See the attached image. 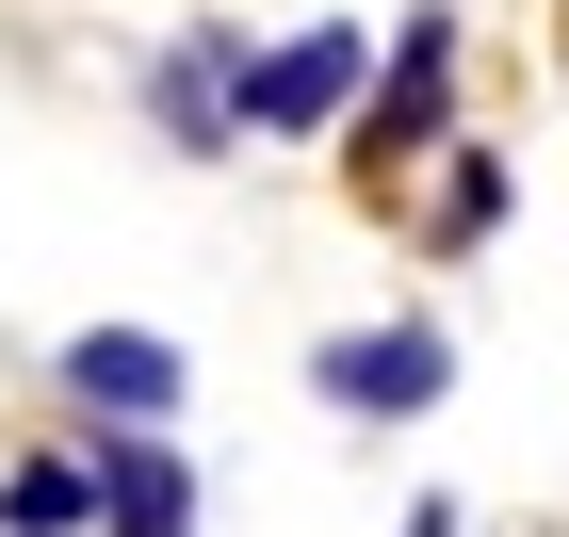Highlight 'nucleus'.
<instances>
[{
    "instance_id": "nucleus-3",
    "label": "nucleus",
    "mask_w": 569,
    "mask_h": 537,
    "mask_svg": "<svg viewBox=\"0 0 569 537\" xmlns=\"http://www.w3.org/2000/svg\"><path fill=\"white\" fill-rule=\"evenodd\" d=\"M309 391L342 407V424H423V407L456 391V342H439L423 310H391V326H342V342L309 358Z\"/></svg>"
},
{
    "instance_id": "nucleus-6",
    "label": "nucleus",
    "mask_w": 569,
    "mask_h": 537,
    "mask_svg": "<svg viewBox=\"0 0 569 537\" xmlns=\"http://www.w3.org/2000/svg\"><path fill=\"white\" fill-rule=\"evenodd\" d=\"M98 537H196V456L179 440H98Z\"/></svg>"
},
{
    "instance_id": "nucleus-1",
    "label": "nucleus",
    "mask_w": 569,
    "mask_h": 537,
    "mask_svg": "<svg viewBox=\"0 0 569 537\" xmlns=\"http://www.w3.org/2000/svg\"><path fill=\"white\" fill-rule=\"evenodd\" d=\"M358 98H375V33H358V17L244 49V147H309V131H342Z\"/></svg>"
},
{
    "instance_id": "nucleus-5",
    "label": "nucleus",
    "mask_w": 569,
    "mask_h": 537,
    "mask_svg": "<svg viewBox=\"0 0 569 537\" xmlns=\"http://www.w3.org/2000/svg\"><path fill=\"white\" fill-rule=\"evenodd\" d=\"M147 115H163L179 163H228V147H244V33H179L163 66H147Z\"/></svg>"
},
{
    "instance_id": "nucleus-9",
    "label": "nucleus",
    "mask_w": 569,
    "mask_h": 537,
    "mask_svg": "<svg viewBox=\"0 0 569 537\" xmlns=\"http://www.w3.org/2000/svg\"><path fill=\"white\" fill-rule=\"evenodd\" d=\"M407 537H456V505H407Z\"/></svg>"
},
{
    "instance_id": "nucleus-8",
    "label": "nucleus",
    "mask_w": 569,
    "mask_h": 537,
    "mask_svg": "<svg viewBox=\"0 0 569 537\" xmlns=\"http://www.w3.org/2000/svg\"><path fill=\"white\" fill-rule=\"evenodd\" d=\"M488 228H505V147H456L439 196H423V245H439V261H472Z\"/></svg>"
},
{
    "instance_id": "nucleus-2",
    "label": "nucleus",
    "mask_w": 569,
    "mask_h": 537,
    "mask_svg": "<svg viewBox=\"0 0 569 537\" xmlns=\"http://www.w3.org/2000/svg\"><path fill=\"white\" fill-rule=\"evenodd\" d=\"M423 147H456V17H407L391 66H375V98H358V179L391 196Z\"/></svg>"
},
{
    "instance_id": "nucleus-7",
    "label": "nucleus",
    "mask_w": 569,
    "mask_h": 537,
    "mask_svg": "<svg viewBox=\"0 0 569 537\" xmlns=\"http://www.w3.org/2000/svg\"><path fill=\"white\" fill-rule=\"evenodd\" d=\"M98 521V456H17L0 473V537H82Z\"/></svg>"
},
{
    "instance_id": "nucleus-4",
    "label": "nucleus",
    "mask_w": 569,
    "mask_h": 537,
    "mask_svg": "<svg viewBox=\"0 0 569 537\" xmlns=\"http://www.w3.org/2000/svg\"><path fill=\"white\" fill-rule=\"evenodd\" d=\"M179 391H196V375H179L163 326H82V342H66V407H82L98 440H163Z\"/></svg>"
}]
</instances>
